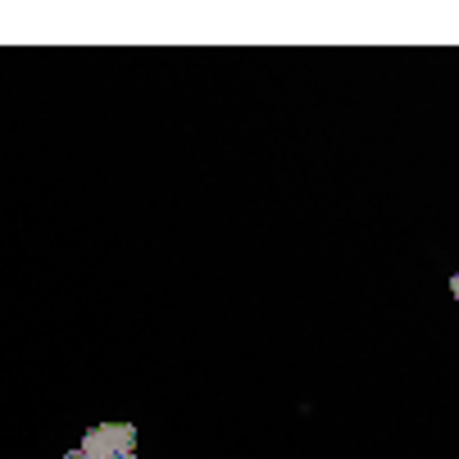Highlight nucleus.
<instances>
[{
	"label": "nucleus",
	"mask_w": 459,
	"mask_h": 459,
	"mask_svg": "<svg viewBox=\"0 0 459 459\" xmlns=\"http://www.w3.org/2000/svg\"><path fill=\"white\" fill-rule=\"evenodd\" d=\"M64 459H87V455H82V450H69V455H64Z\"/></svg>",
	"instance_id": "7ed1b4c3"
},
{
	"label": "nucleus",
	"mask_w": 459,
	"mask_h": 459,
	"mask_svg": "<svg viewBox=\"0 0 459 459\" xmlns=\"http://www.w3.org/2000/svg\"><path fill=\"white\" fill-rule=\"evenodd\" d=\"M118 459H137V455H118Z\"/></svg>",
	"instance_id": "20e7f679"
},
{
	"label": "nucleus",
	"mask_w": 459,
	"mask_h": 459,
	"mask_svg": "<svg viewBox=\"0 0 459 459\" xmlns=\"http://www.w3.org/2000/svg\"><path fill=\"white\" fill-rule=\"evenodd\" d=\"M133 446H137V428L133 423H100V428H91L82 437L78 450L87 459H118V455H133Z\"/></svg>",
	"instance_id": "f257e3e1"
},
{
	"label": "nucleus",
	"mask_w": 459,
	"mask_h": 459,
	"mask_svg": "<svg viewBox=\"0 0 459 459\" xmlns=\"http://www.w3.org/2000/svg\"><path fill=\"white\" fill-rule=\"evenodd\" d=\"M450 291H455V300H459V273H455V278H450Z\"/></svg>",
	"instance_id": "f03ea898"
}]
</instances>
